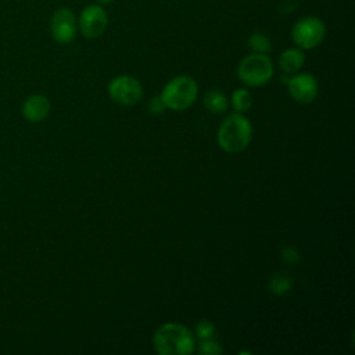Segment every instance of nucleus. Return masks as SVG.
Listing matches in <instances>:
<instances>
[{"instance_id":"5","label":"nucleus","mask_w":355,"mask_h":355,"mask_svg":"<svg viewBox=\"0 0 355 355\" xmlns=\"http://www.w3.org/2000/svg\"><path fill=\"white\" fill-rule=\"evenodd\" d=\"M326 36L324 22L315 15L300 18L291 28V39L301 50L318 47Z\"/></svg>"},{"instance_id":"19","label":"nucleus","mask_w":355,"mask_h":355,"mask_svg":"<svg viewBox=\"0 0 355 355\" xmlns=\"http://www.w3.org/2000/svg\"><path fill=\"white\" fill-rule=\"evenodd\" d=\"M148 110H150V112L154 114V115H159V114H162V112L166 110V105H165V103L162 101L161 96H154V97L150 100V103H148Z\"/></svg>"},{"instance_id":"4","label":"nucleus","mask_w":355,"mask_h":355,"mask_svg":"<svg viewBox=\"0 0 355 355\" xmlns=\"http://www.w3.org/2000/svg\"><path fill=\"white\" fill-rule=\"evenodd\" d=\"M275 72L273 62L268 54L251 53L245 55L237 65V76L247 86L266 85Z\"/></svg>"},{"instance_id":"14","label":"nucleus","mask_w":355,"mask_h":355,"mask_svg":"<svg viewBox=\"0 0 355 355\" xmlns=\"http://www.w3.org/2000/svg\"><path fill=\"white\" fill-rule=\"evenodd\" d=\"M248 47L252 50V53L269 54L272 50V40L263 32H252L248 36Z\"/></svg>"},{"instance_id":"7","label":"nucleus","mask_w":355,"mask_h":355,"mask_svg":"<svg viewBox=\"0 0 355 355\" xmlns=\"http://www.w3.org/2000/svg\"><path fill=\"white\" fill-rule=\"evenodd\" d=\"M108 25V17L104 7L98 3L86 6L78 18V28L87 39L100 37Z\"/></svg>"},{"instance_id":"1","label":"nucleus","mask_w":355,"mask_h":355,"mask_svg":"<svg viewBox=\"0 0 355 355\" xmlns=\"http://www.w3.org/2000/svg\"><path fill=\"white\" fill-rule=\"evenodd\" d=\"M153 345L159 355H190L196 349V337L184 324L169 322L155 330Z\"/></svg>"},{"instance_id":"12","label":"nucleus","mask_w":355,"mask_h":355,"mask_svg":"<svg viewBox=\"0 0 355 355\" xmlns=\"http://www.w3.org/2000/svg\"><path fill=\"white\" fill-rule=\"evenodd\" d=\"M204 107L212 112V114H222L227 110L229 107V100L225 96V93H222L218 89H211L204 94Z\"/></svg>"},{"instance_id":"6","label":"nucleus","mask_w":355,"mask_h":355,"mask_svg":"<svg viewBox=\"0 0 355 355\" xmlns=\"http://www.w3.org/2000/svg\"><path fill=\"white\" fill-rule=\"evenodd\" d=\"M111 100L121 105H133L139 103L143 97L141 83L130 75L115 76L107 87Z\"/></svg>"},{"instance_id":"10","label":"nucleus","mask_w":355,"mask_h":355,"mask_svg":"<svg viewBox=\"0 0 355 355\" xmlns=\"http://www.w3.org/2000/svg\"><path fill=\"white\" fill-rule=\"evenodd\" d=\"M50 114V101L43 94L28 97L22 105V115L29 122H40Z\"/></svg>"},{"instance_id":"11","label":"nucleus","mask_w":355,"mask_h":355,"mask_svg":"<svg viewBox=\"0 0 355 355\" xmlns=\"http://www.w3.org/2000/svg\"><path fill=\"white\" fill-rule=\"evenodd\" d=\"M305 54L300 47H290L282 51L279 57V67L283 73L294 75L304 67Z\"/></svg>"},{"instance_id":"18","label":"nucleus","mask_w":355,"mask_h":355,"mask_svg":"<svg viewBox=\"0 0 355 355\" xmlns=\"http://www.w3.org/2000/svg\"><path fill=\"white\" fill-rule=\"evenodd\" d=\"M282 258L286 263H290V265H295L298 261H300V254L295 248L293 247H283L282 248Z\"/></svg>"},{"instance_id":"16","label":"nucleus","mask_w":355,"mask_h":355,"mask_svg":"<svg viewBox=\"0 0 355 355\" xmlns=\"http://www.w3.org/2000/svg\"><path fill=\"white\" fill-rule=\"evenodd\" d=\"M215 333V324L211 320H200L196 324V337L200 340H207V338H212Z\"/></svg>"},{"instance_id":"15","label":"nucleus","mask_w":355,"mask_h":355,"mask_svg":"<svg viewBox=\"0 0 355 355\" xmlns=\"http://www.w3.org/2000/svg\"><path fill=\"white\" fill-rule=\"evenodd\" d=\"M232 107L234 108L236 112L244 114L252 107V96L247 89H236L232 93Z\"/></svg>"},{"instance_id":"3","label":"nucleus","mask_w":355,"mask_h":355,"mask_svg":"<svg viewBox=\"0 0 355 355\" xmlns=\"http://www.w3.org/2000/svg\"><path fill=\"white\" fill-rule=\"evenodd\" d=\"M159 96L166 108L183 111L193 105V103L197 100L198 85L189 75H178L162 87Z\"/></svg>"},{"instance_id":"9","label":"nucleus","mask_w":355,"mask_h":355,"mask_svg":"<svg viewBox=\"0 0 355 355\" xmlns=\"http://www.w3.org/2000/svg\"><path fill=\"white\" fill-rule=\"evenodd\" d=\"M287 87L293 100L300 104L312 103L319 93L318 80L312 73L308 72H297L293 76H290Z\"/></svg>"},{"instance_id":"8","label":"nucleus","mask_w":355,"mask_h":355,"mask_svg":"<svg viewBox=\"0 0 355 355\" xmlns=\"http://www.w3.org/2000/svg\"><path fill=\"white\" fill-rule=\"evenodd\" d=\"M50 32L53 39L60 44L71 43L78 32V21L72 10L61 7L54 11L50 22Z\"/></svg>"},{"instance_id":"20","label":"nucleus","mask_w":355,"mask_h":355,"mask_svg":"<svg viewBox=\"0 0 355 355\" xmlns=\"http://www.w3.org/2000/svg\"><path fill=\"white\" fill-rule=\"evenodd\" d=\"M98 4H101V6H105V4H111L114 0H96Z\"/></svg>"},{"instance_id":"13","label":"nucleus","mask_w":355,"mask_h":355,"mask_svg":"<svg viewBox=\"0 0 355 355\" xmlns=\"http://www.w3.org/2000/svg\"><path fill=\"white\" fill-rule=\"evenodd\" d=\"M293 287V279L286 273H275L268 282V290L275 295H283Z\"/></svg>"},{"instance_id":"17","label":"nucleus","mask_w":355,"mask_h":355,"mask_svg":"<svg viewBox=\"0 0 355 355\" xmlns=\"http://www.w3.org/2000/svg\"><path fill=\"white\" fill-rule=\"evenodd\" d=\"M223 348L219 345V343L214 338H207L201 340L200 347H198V354L201 355H218L222 354Z\"/></svg>"},{"instance_id":"2","label":"nucleus","mask_w":355,"mask_h":355,"mask_svg":"<svg viewBox=\"0 0 355 355\" xmlns=\"http://www.w3.org/2000/svg\"><path fill=\"white\" fill-rule=\"evenodd\" d=\"M252 139V125L244 114L233 112L220 123L216 135L219 147L230 154L244 151Z\"/></svg>"}]
</instances>
